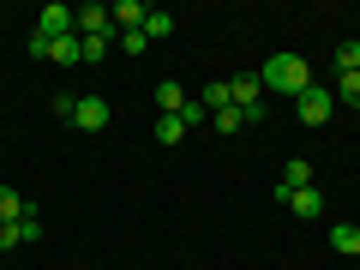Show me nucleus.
Here are the masks:
<instances>
[{
    "label": "nucleus",
    "mask_w": 360,
    "mask_h": 270,
    "mask_svg": "<svg viewBox=\"0 0 360 270\" xmlns=\"http://www.w3.org/2000/svg\"><path fill=\"white\" fill-rule=\"evenodd\" d=\"M18 217H25V198L13 186H0V222H18Z\"/></svg>",
    "instance_id": "nucleus-16"
},
{
    "label": "nucleus",
    "mask_w": 360,
    "mask_h": 270,
    "mask_svg": "<svg viewBox=\"0 0 360 270\" xmlns=\"http://www.w3.org/2000/svg\"><path fill=\"white\" fill-rule=\"evenodd\" d=\"M72 30L78 37H115V13H108V6H78Z\"/></svg>",
    "instance_id": "nucleus-5"
},
{
    "label": "nucleus",
    "mask_w": 360,
    "mask_h": 270,
    "mask_svg": "<svg viewBox=\"0 0 360 270\" xmlns=\"http://www.w3.org/2000/svg\"><path fill=\"white\" fill-rule=\"evenodd\" d=\"M330 252L360 258V229H354V222H336V229H330Z\"/></svg>",
    "instance_id": "nucleus-8"
},
{
    "label": "nucleus",
    "mask_w": 360,
    "mask_h": 270,
    "mask_svg": "<svg viewBox=\"0 0 360 270\" xmlns=\"http://www.w3.org/2000/svg\"><path fill=\"white\" fill-rule=\"evenodd\" d=\"M108 42H115V37H78V49H84V60H103Z\"/></svg>",
    "instance_id": "nucleus-21"
},
{
    "label": "nucleus",
    "mask_w": 360,
    "mask_h": 270,
    "mask_svg": "<svg viewBox=\"0 0 360 270\" xmlns=\"http://www.w3.org/2000/svg\"><path fill=\"white\" fill-rule=\"evenodd\" d=\"M288 210H295V217H319V210H324L319 186H300V193H288Z\"/></svg>",
    "instance_id": "nucleus-11"
},
{
    "label": "nucleus",
    "mask_w": 360,
    "mask_h": 270,
    "mask_svg": "<svg viewBox=\"0 0 360 270\" xmlns=\"http://www.w3.org/2000/svg\"><path fill=\"white\" fill-rule=\"evenodd\" d=\"M37 240H42V222L25 210V217H18V246H37Z\"/></svg>",
    "instance_id": "nucleus-20"
},
{
    "label": "nucleus",
    "mask_w": 360,
    "mask_h": 270,
    "mask_svg": "<svg viewBox=\"0 0 360 270\" xmlns=\"http://www.w3.org/2000/svg\"><path fill=\"white\" fill-rule=\"evenodd\" d=\"M295 103H300V120H307V127H324V120H330V108H336V96H330L324 84H307Z\"/></svg>",
    "instance_id": "nucleus-2"
},
{
    "label": "nucleus",
    "mask_w": 360,
    "mask_h": 270,
    "mask_svg": "<svg viewBox=\"0 0 360 270\" xmlns=\"http://www.w3.org/2000/svg\"><path fill=\"white\" fill-rule=\"evenodd\" d=\"M300 186H312V162H307V156H288L283 180H276V205H288V193H300Z\"/></svg>",
    "instance_id": "nucleus-4"
},
{
    "label": "nucleus",
    "mask_w": 360,
    "mask_h": 270,
    "mask_svg": "<svg viewBox=\"0 0 360 270\" xmlns=\"http://www.w3.org/2000/svg\"><path fill=\"white\" fill-rule=\"evenodd\" d=\"M210 120H217V132H222V139H229V132H240V127H246V115H240V108H222V115H210Z\"/></svg>",
    "instance_id": "nucleus-19"
},
{
    "label": "nucleus",
    "mask_w": 360,
    "mask_h": 270,
    "mask_svg": "<svg viewBox=\"0 0 360 270\" xmlns=\"http://www.w3.org/2000/svg\"><path fill=\"white\" fill-rule=\"evenodd\" d=\"M336 72H360V42H342L336 49Z\"/></svg>",
    "instance_id": "nucleus-18"
},
{
    "label": "nucleus",
    "mask_w": 360,
    "mask_h": 270,
    "mask_svg": "<svg viewBox=\"0 0 360 270\" xmlns=\"http://www.w3.org/2000/svg\"><path fill=\"white\" fill-rule=\"evenodd\" d=\"M336 96H342L348 108H360V72H342V78H336Z\"/></svg>",
    "instance_id": "nucleus-17"
},
{
    "label": "nucleus",
    "mask_w": 360,
    "mask_h": 270,
    "mask_svg": "<svg viewBox=\"0 0 360 270\" xmlns=\"http://www.w3.org/2000/svg\"><path fill=\"white\" fill-rule=\"evenodd\" d=\"M72 127H84V132H103V127H108V103H103V96H84V103L72 108Z\"/></svg>",
    "instance_id": "nucleus-7"
},
{
    "label": "nucleus",
    "mask_w": 360,
    "mask_h": 270,
    "mask_svg": "<svg viewBox=\"0 0 360 270\" xmlns=\"http://www.w3.org/2000/svg\"><path fill=\"white\" fill-rule=\"evenodd\" d=\"M108 13H115L120 30H144V13H150V6H139V0H120V6H108Z\"/></svg>",
    "instance_id": "nucleus-10"
},
{
    "label": "nucleus",
    "mask_w": 360,
    "mask_h": 270,
    "mask_svg": "<svg viewBox=\"0 0 360 270\" xmlns=\"http://www.w3.org/2000/svg\"><path fill=\"white\" fill-rule=\"evenodd\" d=\"M18 246V222H0V252H13Z\"/></svg>",
    "instance_id": "nucleus-24"
},
{
    "label": "nucleus",
    "mask_w": 360,
    "mask_h": 270,
    "mask_svg": "<svg viewBox=\"0 0 360 270\" xmlns=\"http://www.w3.org/2000/svg\"><path fill=\"white\" fill-rule=\"evenodd\" d=\"M72 6H60V0H54V6H42L37 13V37H49V42H60V37H72Z\"/></svg>",
    "instance_id": "nucleus-3"
},
{
    "label": "nucleus",
    "mask_w": 360,
    "mask_h": 270,
    "mask_svg": "<svg viewBox=\"0 0 360 270\" xmlns=\"http://www.w3.org/2000/svg\"><path fill=\"white\" fill-rule=\"evenodd\" d=\"M258 84H264V90H276V96H300V90L312 84V66L300 60V54H270V60H264V72H258Z\"/></svg>",
    "instance_id": "nucleus-1"
},
{
    "label": "nucleus",
    "mask_w": 360,
    "mask_h": 270,
    "mask_svg": "<svg viewBox=\"0 0 360 270\" xmlns=\"http://www.w3.org/2000/svg\"><path fill=\"white\" fill-rule=\"evenodd\" d=\"M156 103H162V115H180V108L193 103V96H186V90L174 84V78H162V84H156Z\"/></svg>",
    "instance_id": "nucleus-9"
},
{
    "label": "nucleus",
    "mask_w": 360,
    "mask_h": 270,
    "mask_svg": "<svg viewBox=\"0 0 360 270\" xmlns=\"http://www.w3.org/2000/svg\"><path fill=\"white\" fill-rule=\"evenodd\" d=\"M180 139H186V120H180V115H162V120H156V144H180Z\"/></svg>",
    "instance_id": "nucleus-14"
},
{
    "label": "nucleus",
    "mask_w": 360,
    "mask_h": 270,
    "mask_svg": "<svg viewBox=\"0 0 360 270\" xmlns=\"http://www.w3.org/2000/svg\"><path fill=\"white\" fill-rule=\"evenodd\" d=\"M49 60H60V66H78V60H84V49H78V30H72V37H60V42H49Z\"/></svg>",
    "instance_id": "nucleus-12"
},
{
    "label": "nucleus",
    "mask_w": 360,
    "mask_h": 270,
    "mask_svg": "<svg viewBox=\"0 0 360 270\" xmlns=\"http://www.w3.org/2000/svg\"><path fill=\"white\" fill-rule=\"evenodd\" d=\"M180 120H186V127H198V120H210V108H205V103H186V108H180Z\"/></svg>",
    "instance_id": "nucleus-23"
},
{
    "label": "nucleus",
    "mask_w": 360,
    "mask_h": 270,
    "mask_svg": "<svg viewBox=\"0 0 360 270\" xmlns=\"http://www.w3.org/2000/svg\"><path fill=\"white\" fill-rule=\"evenodd\" d=\"M120 49H127V54H144V49H150V37H144V30H120Z\"/></svg>",
    "instance_id": "nucleus-22"
},
{
    "label": "nucleus",
    "mask_w": 360,
    "mask_h": 270,
    "mask_svg": "<svg viewBox=\"0 0 360 270\" xmlns=\"http://www.w3.org/2000/svg\"><path fill=\"white\" fill-rule=\"evenodd\" d=\"M144 37H150V42L174 37V13H156V6H150V13H144Z\"/></svg>",
    "instance_id": "nucleus-13"
},
{
    "label": "nucleus",
    "mask_w": 360,
    "mask_h": 270,
    "mask_svg": "<svg viewBox=\"0 0 360 270\" xmlns=\"http://www.w3.org/2000/svg\"><path fill=\"white\" fill-rule=\"evenodd\" d=\"M198 103L210 108V115H222V108H234V96H229V84H205V96Z\"/></svg>",
    "instance_id": "nucleus-15"
},
{
    "label": "nucleus",
    "mask_w": 360,
    "mask_h": 270,
    "mask_svg": "<svg viewBox=\"0 0 360 270\" xmlns=\"http://www.w3.org/2000/svg\"><path fill=\"white\" fill-rule=\"evenodd\" d=\"M229 96H234V108H258L264 103V84H258V72H240V78H229Z\"/></svg>",
    "instance_id": "nucleus-6"
}]
</instances>
